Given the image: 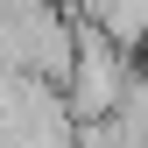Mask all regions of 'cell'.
I'll list each match as a JSON object with an SVG mask.
<instances>
[{
  "mask_svg": "<svg viewBox=\"0 0 148 148\" xmlns=\"http://www.w3.org/2000/svg\"><path fill=\"white\" fill-rule=\"evenodd\" d=\"M127 78H134V64H127V49H113L106 35H92V28L78 21V42H71V71H64V85H57V99H64L71 127L113 120V106H120Z\"/></svg>",
  "mask_w": 148,
  "mask_h": 148,
  "instance_id": "cell-1",
  "label": "cell"
},
{
  "mask_svg": "<svg viewBox=\"0 0 148 148\" xmlns=\"http://www.w3.org/2000/svg\"><path fill=\"white\" fill-rule=\"evenodd\" d=\"M78 21H85L92 35H106L113 49L134 57L141 35H148V0H78Z\"/></svg>",
  "mask_w": 148,
  "mask_h": 148,
  "instance_id": "cell-2",
  "label": "cell"
},
{
  "mask_svg": "<svg viewBox=\"0 0 148 148\" xmlns=\"http://www.w3.org/2000/svg\"><path fill=\"white\" fill-rule=\"evenodd\" d=\"M134 57H141V78H148V35H141V49H134Z\"/></svg>",
  "mask_w": 148,
  "mask_h": 148,
  "instance_id": "cell-3",
  "label": "cell"
}]
</instances>
